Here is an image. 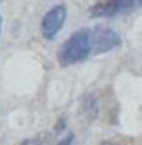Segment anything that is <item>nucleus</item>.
<instances>
[{"label": "nucleus", "instance_id": "5", "mask_svg": "<svg viewBox=\"0 0 142 145\" xmlns=\"http://www.w3.org/2000/svg\"><path fill=\"white\" fill-rule=\"evenodd\" d=\"M20 145H43V138L42 136H34V138H27Z\"/></svg>", "mask_w": 142, "mask_h": 145}, {"label": "nucleus", "instance_id": "1", "mask_svg": "<svg viewBox=\"0 0 142 145\" xmlns=\"http://www.w3.org/2000/svg\"><path fill=\"white\" fill-rule=\"evenodd\" d=\"M90 54H92V31L79 29L61 45L58 59L61 66H70L85 61Z\"/></svg>", "mask_w": 142, "mask_h": 145}, {"label": "nucleus", "instance_id": "6", "mask_svg": "<svg viewBox=\"0 0 142 145\" xmlns=\"http://www.w3.org/2000/svg\"><path fill=\"white\" fill-rule=\"evenodd\" d=\"M72 142H74V135H69L67 138H63L61 142H58V145H72Z\"/></svg>", "mask_w": 142, "mask_h": 145}, {"label": "nucleus", "instance_id": "3", "mask_svg": "<svg viewBox=\"0 0 142 145\" xmlns=\"http://www.w3.org/2000/svg\"><path fill=\"white\" fill-rule=\"evenodd\" d=\"M67 20V7L65 5H54L52 9H49L45 13L42 20V36L45 40H54V36L61 31Z\"/></svg>", "mask_w": 142, "mask_h": 145}, {"label": "nucleus", "instance_id": "2", "mask_svg": "<svg viewBox=\"0 0 142 145\" xmlns=\"http://www.w3.org/2000/svg\"><path fill=\"white\" fill-rule=\"evenodd\" d=\"M142 7V0H106L90 9V16L94 18H112V16L126 14Z\"/></svg>", "mask_w": 142, "mask_h": 145}, {"label": "nucleus", "instance_id": "9", "mask_svg": "<svg viewBox=\"0 0 142 145\" xmlns=\"http://www.w3.org/2000/svg\"><path fill=\"white\" fill-rule=\"evenodd\" d=\"M0 32H2V14H0Z\"/></svg>", "mask_w": 142, "mask_h": 145}, {"label": "nucleus", "instance_id": "10", "mask_svg": "<svg viewBox=\"0 0 142 145\" xmlns=\"http://www.w3.org/2000/svg\"><path fill=\"white\" fill-rule=\"evenodd\" d=\"M0 2H2V0H0Z\"/></svg>", "mask_w": 142, "mask_h": 145}, {"label": "nucleus", "instance_id": "7", "mask_svg": "<svg viewBox=\"0 0 142 145\" xmlns=\"http://www.w3.org/2000/svg\"><path fill=\"white\" fill-rule=\"evenodd\" d=\"M63 127H65V118H59V125H56V131H61V129H63Z\"/></svg>", "mask_w": 142, "mask_h": 145}, {"label": "nucleus", "instance_id": "4", "mask_svg": "<svg viewBox=\"0 0 142 145\" xmlns=\"http://www.w3.org/2000/svg\"><path fill=\"white\" fill-rule=\"evenodd\" d=\"M121 45V36L108 27H97L92 31V52L104 54Z\"/></svg>", "mask_w": 142, "mask_h": 145}, {"label": "nucleus", "instance_id": "8", "mask_svg": "<svg viewBox=\"0 0 142 145\" xmlns=\"http://www.w3.org/2000/svg\"><path fill=\"white\" fill-rule=\"evenodd\" d=\"M101 145H119V143H115V142H110V140H106V142H103Z\"/></svg>", "mask_w": 142, "mask_h": 145}]
</instances>
